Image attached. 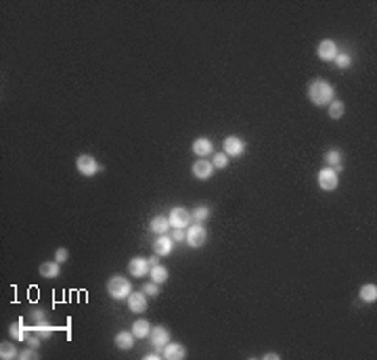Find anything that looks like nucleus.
I'll use <instances>...</instances> for the list:
<instances>
[{"instance_id": "nucleus-14", "label": "nucleus", "mask_w": 377, "mask_h": 360, "mask_svg": "<svg viewBox=\"0 0 377 360\" xmlns=\"http://www.w3.org/2000/svg\"><path fill=\"white\" fill-rule=\"evenodd\" d=\"M174 249V239H170L168 235H162L159 239H155V243H153V251L157 253V256H170Z\"/></svg>"}, {"instance_id": "nucleus-15", "label": "nucleus", "mask_w": 377, "mask_h": 360, "mask_svg": "<svg viewBox=\"0 0 377 360\" xmlns=\"http://www.w3.org/2000/svg\"><path fill=\"white\" fill-rule=\"evenodd\" d=\"M134 340L136 337L132 331H120V333H115V337H113V341L120 350H132L134 348Z\"/></svg>"}, {"instance_id": "nucleus-34", "label": "nucleus", "mask_w": 377, "mask_h": 360, "mask_svg": "<svg viewBox=\"0 0 377 360\" xmlns=\"http://www.w3.org/2000/svg\"><path fill=\"white\" fill-rule=\"evenodd\" d=\"M19 358L21 360H30V358H38V350H34V348H27V350H23L19 354Z\"/></svg>"}, {"instance_id": "nucleus-29", "label": "nucleus", "mask_w": 377, "mask_h": 360, "mask_svg": "<svg viewBox=\"0 0 377 360\" xmlns=\"http://www.w3.org/2000/svg\"><path fill=\"white\" fill-rule=\"evenodd\" d=\"M32 331H34V333H36V335H40V337H44V340H46V337H51L53 335V327H51V324H36V327H32Z\"/></svg>"}, {"instance_id": "nucleus-31", "label": "nucleus", "mask_w": 377, "mask_h": 360, "mask_svg": "<svg viewBox=\"0 0 377 360\" xmlns=\"http://www.w3.org/2000/svg\"><path fill=\"white\" fill-rule=\"evenodd\" d=\"M212 164H214V168H226L228 166V155L226 153H216Z\"/></svg>"}, {"instance_id": "nucleus-7", "label": "nucleus", "mask_w": 377, "mask_h": 360, "mask_svg": "<svg viewBox=\"0 0 377 360\" xmlns=\"http://www.w3.org/2000/svg\"><path fill=\"white\" fill-rule=\"evenodd\" d=\"M222 151H225L228 157H239V155L245 151V143L239 136H226L225 143H222Z\"/></svg>"}, {"instance_id": "nucleus-1", "label": "nucleus", "mask_w": 377, "mask_h": 360, "mask_svg": "<svg viewBox=\"0 0 377 360\" xmlns=\"http://www.w3.org/2000/svg\"><path fill=\"white\" fill-rule=\"evenodd\" d=\"M308 98L312 105L317 107H323V105H329L331 101H335V88L333 84H329L327 80H314L308 86Z\"/></svg>"}, {"instance_id": "nucleus-8", "label": "nucleus", "mask_w": 377, "mask_h": 360, "mask_svg": "<svg viewBox=\"0 0 377 360\" xmlns=\"http://www.w3.org/2000/svg\"><path fill=\"white\" fill-rule=\"evenodd\" d=\"M149 341H151V345H153L155 350H164V345L170 341V333H168V329H166V327L157 324L155 329H151V331H149Z\"/></svg>"}, {"instance_id": "nucleus-18", "label": "nucleus", "mask_w": 377, "mask_h": 360, "mask_svg": "<svg viewBox=\"0 0 377 360\" xmlns=\"http://www.w3.org/2000/svg\"><path fill=\"white\" fill-rule=\"evenodd\" d=\"M341 159H344V155H341L339 149H329L325 153V164H329L331 170L335 172H341L344 170V166H341Z\"/></svg>"}, {"instance_id": "nucleus-38", "label": "nucleus", "mask_w": 377, "mask_h": 360, "mask_svg": "<svg viewBox=\"0 0 377 360\" xmlns=\"http://www.w3.org/2000/svg\"><path fill=\"white\" fill-rule=\"evenodd\" d=\"M159 264V260H157V253L153 258H149V266H157Z\"/></svg>"}, {"instance_id": "nucleus-6", "label": "nucleus", "mask_w": 377, "mask_h": 360, "mask_svg": "<svg viewBox=\"0 0 377 360\" xmlns=\"http://www.w3.org/2000/svg\"><path fill=\"white\" fill-rule=\"evenodd\" d=\"M191 214L185 209V208H180V206H176V208H172V211H170V224L174 228H187L188 227V222H191Z\"/></svg>"}, {"instance_id": "nucleus-5", "label": "nucleus", "mask_w": 377, "mask_h": 360, "mask_svg": "<svg viewBox=\"0 0 377 360\" xmlns=\"http://www.w3.org/2000/svg\"><path fill=\"white\" fill-rule=\"evenodd\" d=\"M187 241H188V245H191L193 249H199V247L207 241V232H206V228L201 227L199 222H197V224H193V227H188V230H187Z\"/></svg>"}, {"instance_id": "nucleus-23", "label": "nucleus", "mask_w": 377, "mask_h": 360, "mask_svg": "<svg viewBox=\"0 0 377 360\" xmlns=\"http://www.w3.org/2000/svg\"><path fill=\"white\" fill-rule=\"evenodd\" d=\"M9 335L13 337V340H19V341H25V337H27V333H25V329H23V322L21 321H17V322H13L11 327H9Z\"/></svg>"}, {"instance_id": "nucleus-28", "label": "nucleus", "mask_w": 377, "mask_h": 360, "mask_svg": "<svg viewBox=\"0 0 377 360\" xmlns=\"http://www.w3.org/2000/svg\"><path fill=\"white\" fill-rule=\"evenodd\" d=\"M191 216H193L197 222H204V220H207V218H209V208H207V206H199V208H195Z\"/></svg>"}, {"instance_id": "nucleus-24", "label": "nucleus", "mask_w": 377, "mask_h": 360, "mask_svg": "<svg viewBox=\"0 0 377 360\" xmlns=\"http://www.w3.org/2000/svg\"><path fill=\"white\" fill-rule=\"evenodd\" d=\"M0 356H2L4 360H11V358H19V352H17V348L13 343L2 341V343H0Z\"/></svg>"}, {"instance_id": "nucleus-3", "label": "nucleus", "mask_w": 377, "mask_h": 360, "mask_svg": "<svg viewBox=\"0 0 377 360\" xmlns=\"http://www.w3.org/2000/svg\"><path fill=\"white\" fill-rule=\"evenodd\" d=\"M75 168H78V172L82 176H86V178L101 172V164L93 157V155H80V157L75 159Z\"/></svg>"}, {"instance_id": "nucleus-27", "label": "nucleus", "mask_w": 377, "mask_h": 360, "mask_svg": "<svg viewBox=\"0 0 377 360\" xmlns=\"http://www.w3.org/2000/svg\"><path fill=\"white\" fill-rule=\"evenodd\" d=\"M333 61H335V67L338 69H348L350 67V63H352V57L348 53H338V57H335Z\"/></svg>"}, {"instance_id": "nucleus-25", "label": "nucleus", "mask_w": 377, "mask_h": 360, "mask_svg": "<svg viewBox=\"0 0 377 360\" xmlns=\"http://www.w3.org/2000/svg\"><path fill=\"white\" fill-rule=\"evenodd\" d=\"M344 109H346L344 103L335 98V101L329 103V117L331 119H341V117H344Z\"/></svg>"}, {"instance_id": "nucleus-36", "label": "nucleus", "mask_w": 377, "mask_h": 360, "mask_svg": "<svg viewBox=\"0 0 377 360\" xmlns=\"http://www.w3.org/2000/svg\"><path fill=\"white\" fill-rule=\"evenodd\" d=\"M157 358H159V354H157V352H149V354L145 356V360H157Z\"/></svg>"}, {"instance_id": "nucleus-17", "label": "nucleus", "mask_w": 377, "mask_h": 360, "mask_svg": "<svg viewBox=\"0 0 377 360\" xmlns=\"http://www.w3.org/2000/svg\"><path fill=\"white\" fill-rule=\"evenodd\" d=\"M38 272H40V277H44V279H55L61 274V264L57 260H53V262H42Z\"/></svg>"}, {"instance_id": "nucleus-9", "label": "nucleus", "mask_w": 377, "mask_h": 360, "mask_svg": "<svg viewBox=\"0 0 377 360\" xmlns=\"http://www.w3.org/2000/svg\"><path fill=\"white\" fill-rule=\"evenodd\" d=\"M317 57L320 61H333L338 57V44L333 40H320L317 46Z\"/></svg>"}, {"instance_id": "nucleus-11", "label": "nucleus", "mask_w": 377, "mask_h": 360, "mask_svg": "<svg viewBox=\"0 0 377 360\" xmlns=\"http://www.w3.org/2000/svg\"><path fill=\"white\" fill-rule=\"evenodd\" d=\"M151 270V266H149V260H145L141 256H136V258H132L130 262H128V272L132 274V277H136V279H141L145 277L147 272Z\"/></svg>"}, {"instance_id": "nucleus-26", "label": "nucleus", "mask_w": 377, "mask_h": 360, "mask_svg": "<svg viewBox=\"0 0 377 360\" xmlns=\"http://www.w3.org/2000/svg\"><path fill=\"white\" fill-rule=\"evenodd\" d=\"M30 321H32V327H36V324H48L44 310H32V312H30Z\"/></svg>"}, {"instance_id": "nucleus-32", "label": "nucleus", "mask_w": 377, "mask_h": 360, "mask_svg": "<svg viewBox=\"0 0 377 360\" xmlns=\"http://www.w3.org/2000/svg\"><path fill=\"white\" fill-rule=\"evenodd\" d=\"M67 258H69V251L65 249V247H59V249L55 251V260H57L59 264H63V262H65Z\"/></svg>"}, {"instance_id": "nucleus-2", "label": "nucleus", "mask_w": 377, "mask_h": 360, "mask_svg": "<svg viewBox=\"0 0 377 360\" xmlns=\"http://www.w3.org/2000/svg\"><path fill=\"white\" fill-rule=\"evenodd\" d=\"M107 293H109V298H113V300H126L132 293V285H130L128 279L122 277V274H113V277L107 281Z\"/></svg>"}, {"instance_id": "nucleus-20", "label": "nucleus", "mask_w": 377, "mask_h": 360, "mask_svg": "<svg viewBox=\"0 0 377 360\" xmlns=\"http://www.w3.org/2000/svg\"><path fill=\"white\" fill-rule=\"evenodd\" d=\"M149 228H151L153 232H159V235H166V232L170 230V220H168V218H164V216H155V218L151 220Z\"/></svg>"}, {"instance_id": "nucleus-10", "label": "nucleus", "mask_w": 377, "mask_h": 360, "mask_svg": "<svg viewBox=\"0 0 377 360\" xmlns=\"http://www.w3.org/2000/svg\"><path fill=\"white\" fill-rule=\"evenodd\" d=\"M212 174H214V164L212 161H207L206 157H201L193 164V176L195 178L207 180V178H212Z\"/></svg>"}, {"instance_id": "nucleus-33", "label": "nucleus", "mask_w": 377, "mask_h": 360, "mask_svg": "<svg viewBox=\"0 0 377 360\" xmlns=\"http://www.w3.org/2000/svg\"><path fill=\"white\" fill-rule=\"evenodd\" d=\"M25 343L30 345V348L38 350V348H40V335H36V333H34V335H27V337H25Z\"/></svg>"}, {"instance_id": "nucleus-35", "label": "nucleus", "mask_w": 377, "mask_h": 360, "mask_svg": "<svg viewBox=\"0 0 377 360\" xmlns=\"http://www.w3.org/2000/svg\"><path fill=\"white\" fill-rule=\"evenodd\" d=\"M172 239H174V241H185V239H187V232H185L183 228H176V230L172 232Z\"/></svg>"}, {"instance_id": "nucleus-19", "label": "nucleus", "mask_w": 377, "mask_h": 360, "mask_svg": "<svg viewBox=\"0 0 377 360\" xmlns=\"http://www.w3.org/2000/svg\"><path fill=\"white\" fill-rule=\"evenodd\" d=\"M149 331H151V324L145 319H138V321H134V324H132V333H134V337H138V340L149 337Z\"/></svg>"}, {"instance_id": "nucleus-30", "label": "nucleus", "mask_w": 377, "mask_h": 360, "mask_svg": "<svg viewBox=\"0 0 377 360\" xmlns=\"http://www.w3.org/2000/svg\"><path fill=\"white\" fill-rule=\"evenodd\" d=\"M143 293L147 295V298H155V295H159V287H157V283H145L143 285Z\"/></svg>"}, {"instance_id": "nucleus-13", "label": "nucleus", "mask_w": 377, "mask_h": 360, "mask_svg": "<svg viewBox=\"0 0 377 360\" xmlns=\"http://www.w3.org/2000/svg\"><path fill=\"white\" fill-rule=\"evenodd\" d=\"M162 356L166 360H183L185 358V345L176 343V341H168L164 345V354Z\"/></svg>"}, {"instance_id": "nucleus-21", "label": "nucleus", "mask_w": 377, "mask_h": 360, "mask_svg": "<svg viewBox=\"0 0 377 360\" xmlns=\"http://www.w3.org/2000/svg\"><path fill=\"white\" fill-rule=\"evenodd\" d=\"M149 274H151V281H153V283H157V285H159V283H166V281H168V268L162 266V264L151 266Z\"/></svg>"}, {"instance_id": "nucleus-22", "label": "nucleus", "mask_w": 377, "mask_h": 360, "mask_svg": "<svg viewBox=\"0 0 377 360\" xmlns=\"http://www.w3.org/2000/svg\"><path fill=\"white\" fill-rule=\"evenodd\" d=\"M360 300L362 302H367V303H371L377 300V287L373 283H369V285H362L360 287Z\"/></svg>"}, {"instance_id": "nucleus-16", "label": "nucleus", "mask_w": 377, "mask_h": 360, "mask_svg": "<svg viewBox=\"0 0 377 360\" xmlns=\"http://www.w3.org/2000/svg\"><path fill=\"white\" fill-rule=\"evenodd\" d=\"M193 153L197 155V157H207V155L214 153V145L209 138H197L193 143Z\"/></svg>"}, {"instance_id": "nucleus-37", "label": "nucleus", "mask_w": 377, "mask_h": 360, "mask_svg": "<svg viewBox=\"0 0 377 360\" xmlns=\"http://www.w3.org/2000/svg\"><path fill=\"white\" fill-rule=\"evenodd\" d=\"M264 358H266V360H279V354H275V352H270V354H264Z\"/></svg>"}, {"instance_id": "nucleus-4", "label": "nucleus", "mask_w": 377, "mask_h": 360, "mask_svg": "<svg viewBox=\"0 0 377 360\" xmlns=\"http://www.w3.org/2000/svg\"><path fill=\"white\" fill-rule=\"evenodd\" d=\"M317 182L323 190H335L339 185V176L335 170H331V168H323V170H319V174H317Z\"/></svg>"}, {"instance_id": "nucleus-12", "label": "nucleus", "mask_w": 377, "mask_h": 360, "mask_svg": "<svg viewBox=\"0 0 377 360\" xmlns=\"http://www.w3.org/2000/svg\"><path fill=\"white\" fill-rule=\"evenodd\" d=\"M128 308H130V312H134V314H141L147 310V295L143 291H132L128 298Z\"/></svg>"}]
</instances>
